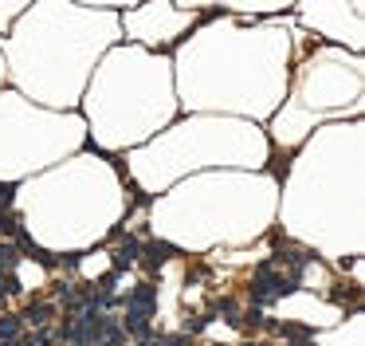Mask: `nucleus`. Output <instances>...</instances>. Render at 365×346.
Returning <instances> with one entry per match:
<instances>
[{"mask_svg":"<svg viewBox=\"0 0 365 346\" xmlns=\"http://www.w3.org/2000/svg\"><path fill=\"white\" fill-rule=\"evenodd\" d=\"M146 346H189L185 338H157V342H146Z\"/></svg>","mask_w":365,"mask_h":346,"instance_id":"nucleus-1","label":"nucleus"},{"mask_svg":"<svg viewBox=\"0 0 365 346\" xmlns=\"http://www.w3.org/2000/svg\"><path fill=\"white\" fill-rule=\"evenodd\" d=\"M36 346H47V342H44V338H40V342H36Z\"/></svg>","mask_w":365,"mask_h":346,"instance_id":"nucleus-2","label":"nucleus"}]
</instances>
